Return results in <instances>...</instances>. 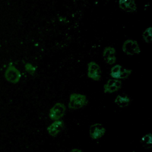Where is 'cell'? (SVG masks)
<instances>
[{
  "mask_svg": "<svg viewBox=\"0 0 152 152\" xmlns=\"http://www.w3.org/2000/svg\"><path fill=\"white\" fill-rule=\"evenodd\" d=\"M88 103V99L87 97L79 93H72L70 95L68 107L71 109L77 110L83 108Z\"/></svg>",
  "mask_w": 152,
  "mask_h": 152,
  "instance_id": "1",
  "label": "cell"
},
{
  "mask_svg": "<svg viewBox=\"0 0 152 152\" xmlns=\"http://www.w3.org/2000/svg\"><path fill=\"white\" fill-rule=\"evenodd\" d=\"M131 74V70L124 68L121 65L113 66L110 72V76L115 79H125L127 78Z\"/></svg>",
  "mask_w": 152,
  "mask_h": 152,
  "instance_id": "2",
  "label": "cell"
},
{
  "mask_svg": "<svg viewBox=\"0 0 152 152\" xmlns=\"http://www.w3.org/2000/svg\"><path fill=\"white\" fill-rule=\"evenodd\" d=\"M66 111L65 106L62 103H55L50 109L49 116L51 120H60L65 115Z\"/></svg>",
  "mask_w": 152,
  "mask_h": 152,
  "instance_id": "3",
  "label": "cell"
},
{
  "mask_svg": "<svg viewBox=\"0 0 152 152\" xmlns=\"http://www.w3.org/2000/svg\"><path fill=\"white\" fill-rule=\"evenodd\" d=\"M106 129L102 124L94 123L89 127L90 137L93 140L100 139L104 135Z\"/></svg>",
  "mask_w": 152,
  "mask_h": 152,
  "instance_id": "4",
  "label": "cell"
},
{
  "mask_svg": "<svg viewBox=\"0 0 152 152\" xmlns=\"http://www.w3.org/2000/svg\"><path fill=\"white\" fill-rule=\"evenodd\" d=\"M122 50L128 55L138 54L140 52V49L138 43L134 40H126L122 46Z\"/></svg>",
  "mask_w": 152,
  "mask_h": 152,
  "instance_id": "5",
  "label": "cell"
},
{
  "mask_svg": "<svg viewBox=\"0 0 152 152\" xmlns=\"http://www.w3.org/2000/svg\"><path fill=\"white\" fill-rule=\"evenodd\" d=\"M88 77L94 81H99L101 78V70L99 65L94 62H90L87 67Z\"/></svg>",
  "mask_w": 152,
  "mask_h": 152,
  "instance_id": "6",
  "label": "cell"
},
{
  "mask_svg": "<svg viewBox=\"0 0 152 152\" xmlns=\"http://www.w3.org/2000/svg\"><path fill=\"white\" fill-rule=\"evenodd\" d=\"M122 86V82L118 79H110L104 85L103 91L104 93H112L116 91H118Z\"/></svg>",
  "mask_w": 152,
  "mask_h": 152,
  "instance_id": "7",
  "label": "cell"
},
{
  "mask_svg": "<svg viewBox=\"0 0 152 152\" xmlns=\"http://www.w3.org/2000/svg\"><path fill=\"white\" fill-rule=\"evenodd\" d=\"M65 128V124L61 120L54 121L47 128L48 134L51 137H55L62 132Z\"/></svg>",
  "mask_w": 152,
  "mask_h": 152,
  "instance_id": "8",
  "label": "cell"
},
{
  "mask_svg": "<svg viewBox=\"0 0 152 152\" xmlns=\"http://www.w3.org/2000/svg\"><path fill=\"white\" fill-rule=\"evenodd\" d=\"M103 60L109 65L113 64L116 62V50L113 47H106L103 53Z\"/></svg>",
  "mask_w": 152,
  "mask_h": 152,
  "instance_id": "9",
  "label": "cell"
},
{
  "mask_svg": "<svg viewBox=\"0 0 152 152\" xmlns=\"http://www.w3.org/2000/svg\"><path fill=\"white\" fill-rule=\"evenodd\" d=\"M132 99L125 94L118 95L115 99V103L121 108H125L130 105L132 102Z\"/></svg>",
  "mask_w": 152,
  "mask_h": 152,
  "instance_id": "10",
  "label": "cell"
},
{
  "mask_svg": "<svg viewBox=\"0 0 152 152\" xmlns=\"http://www.w3.org/2000/svg\"><path fill=\"white\" fill-rule=\"evenodd\" d=\"M119 5L126 12H134L137 9L135 0H119Z\"/></svg>",
  "mask_w": 152,
  "mask_h": 152,
  "instance_id": "11",
  "label": "cell"
},
{
  "mask_svg": "<svg viewBox=\"0 0 152 152\" xmlns=\"http://www.w3.org/2000/svg\"><path fill=\"white\" fill-rule=\"evenodd\" d=\"M5 77L8 81L12 83H16L20 78V74L17 69L14 67H10L7 69Z\"/></svg>",
  "mask_w": 152,
  "mask_h": 152,
  "instance_id": "12",
  "label": "cell"
},
{
  "mask_svg": "<svg viewBox=\"0 0 152 152\" xmlns=\"http://www.w3.org/2000/svg\"><path fill=\"white\" fill-rule=\"evenodd\" d=\"M151 133L146 134L141 138L140 142L144 148L148 150L151 148Z\"/></svg>",
  "mask_w": 152,
  "mask_h": 152,
  "instance_id": "13",
  "label": "cell"
},
{
  "mask_svg": "<svg viewBox=\"0 0 152 152\" xmlns=\"http://www.w3.org/2000/svg\"><path fill=\"white\" fill-rule=\"evenodd\" d=\"M142 38L146 43H151V27H150L147 28L142 34Z\"/></svg>",
  "mask_w": 152,
  "mask_h": 152,
  "instance_id": "14",
  "label": "cell"
},
{
  "mask_svg": "<svg viewBox=\"0 0 152 152\" xmlns=\"http://www.w3.org/2000/svg\"><path fill=\"white\" fill-rule=\"evenodd\" d=\"M69 152H83L82 150L80 148H72L70 150Z\"/></svg>",
  "mask_w": 152,
  "mask_h": 152,
  "instance_id": "15",
  "label": "cell"
}]
</instances>
